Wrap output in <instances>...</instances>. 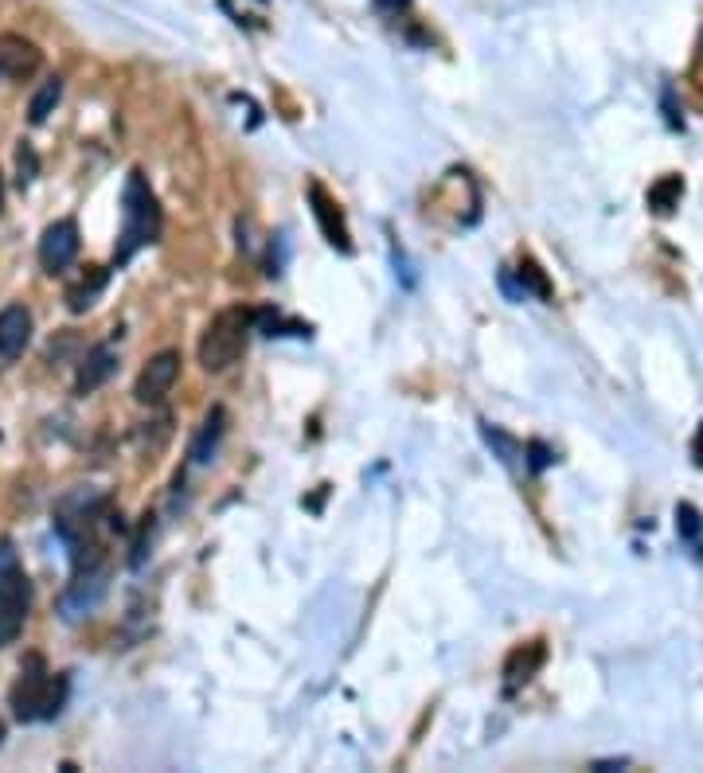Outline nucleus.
Segmentation results:
<instances>
[{"label": "nucleus", "instance_id": "13", "mask_svg": "<svg viewBox=\"0 0 703 773\" xmlns=\"http://www.w3.org/2000/svg\"><path fill=\"white\" fill-rule=\"evenodd\" d=\"M59 98H63V78L59 75H51L44 86L36 90V98H32V106H28V118H32V125H44L51 113H56V106H59Z\"/></svg>", "mask_w": 703, "mask_h": 773}, {"label": "nucleus", "instance_id": "6", "mask_svg": "<svg viewBox=\"0 0 703 773\" xmlns=\"http://www.w3.org/2000/svg\"><path fill=\"white\" fill-rule=\"evenodd\" d=\"M78 246H83V239H78L75 219H56L39 239V266L47 274H63L78 258Z\"/></svg>", "mask_w": 703, "mask_h": 773}, {"label": "nucleus", "instance_id": "1", "mask_svg": "<svg viewBox=\"0 0 703 773\" xmlns=\"http://www.w3.org/2000/svg\"><path fill=\"white\" fill-rule=\"evenodd\" d=\"M12 715L20 723H39V718H56L66 703V676L51 672L44 656H28L20 664V676L9 691Z\"/></svg>", "mask_w": 703, "mask_h": 773}, {"label": "nucleus", "instance_id": "3", "mask_svg": "<svg viewBox=\"0 0 703 773\" xmlns=\"http://www.w3.org/2000/svg\"><path fill=\"white\" fill-rule=\"evenodd\" d=\"M251 328H254L251 309H243V305L219 309L216 317L207 321L204 336H199V348H196L199 367L211 375L227 372V367L246 352V336H251Z\"/></svg>", "mask_w": 703, "mask_h": 773}, {"label": "nucleus", "instance_id": "2", "mask_svg": "<svg viewBox=\"0 0 703 773\" xmlns=\"http://www.w3.org/2000/svg\"><path fill=\"white\" fill-rule=\"evenodd\" d=\"M160 234V207L157 196H153L149 180L141 172H130L122 192V234H118V251H113V262L122 266L130 262L141 246H149Z\"/></svg>", "mask_w": 703, "mask_h": 773}, {"label": "nucleus", "instance_id": "11", "mask_svg": "<svg viewBox=\"0 0 703 773\" xmlns=\"http://www.w3.org/2000/svg\"><path fill=\"white\" fill-rule=\"evenodd\" d=\"M227 434V410L223 407H211L204 414V426L196 430V438H192V449H187V457H192V466H207L211 457H216L219 442H223Z\"/></svg>", "mask_w": 703, "mask_h": 773}, {"label": "nucleus", "instance_id": "4", "mask_svg": "<svg viewBox=\"0 0 703 773\" xmlns=\"http://www.w3.org/2000/svg\"><path fill=\"white\" fill-rule=\"evenodd\" d=\"M32 609V582L20 567V555L12 540H0V649L24 633Z\"/></svg>", "mask_w": 703, "mask_h": 773}, {"label": "nucleus", "instance_id": "18", "mask_svg": "<svg viewBox=\"0 0 703 773\" xmlns=\"http://www.w3.org/2000/svg\"><path fill=\"white\" fill-rule=\"evenodd\" d=\"M0 742H4V727H0Z\"/></svg>", "mask_w": 703, "mask_h": 773}, {"label": "nucleus", "instance_id": "14", "mask_svg": "<svg viewBox=\"0 0 703 773\" xmlns=\"http://www.w3.org/2000/svg\"><path fill=\"white\" fill-rule=\"evenodd\" d=\"M680 196H684V180H680V177H665L660 184L653 188V192H649V204H653V212L668 215Z\"/></svg>", "mask_w": 703, "mask_h": 773}, {"label": "nucleus", "instance_id": "5", "mask_svg": "<svg viewBox=\"0 0 703 773\" xmlns=\"http://www.w3.org/2000/svg\"><path fill=\"white\" fill-rule=\"evenodd\" d=\"M180 379V352H160L153 355L149 364L141 367L137 383H133V399L141 402V407H157V402H165L172 395V387H177Z\"/></svg>", "mask_w": 703, "mask_h": 773}, {"label": "nucleus", "instance_id": "15", "mask_svg": "<svg viewBox=\"0 0 703 773\" xmlns=\"http://www.w3.org/2000/svg\"><path fill=\"white\" fill-rule=\"evenodd\" d=\"M36 172H39V157H36V149H32L28 141H20V145H16V184H20V188H32V180H36Z\"/></svg>", "mask_w": 703, "mask_h": 773}, {"label": "nucleus", "instance_id": "9", "mask_svg": "<svg viewBox=\"0 0 703 773\" xmlns=\"http://www.w3.org/2000/svg\"><path fill=\"white\" fill-rule=\"evenodd\" d=\"M102 594H106V570H90V567H86V575H78L75 587L63 594V617H71V621H75V617L90 614V609L102 602Z\"/></svg>", "mask_w": 703, "mask_h": 773}, {"label": "nucleus", "instance_id": "16", "mask_svg": "<svg viewBox=\"0 0 703 773\" xmlns=\"http://www.w3.org/2000/svg\"><path fill=\"white\" fill-rule=\"evenodd\" d=\"M676 523H680V535H684V540L700 543L703 523H700V512H695L692 504H680V508H676Z\"/></svg>", "mask_w": 703, "mask_h": 773}, {"label": "nucleus", "instance_id": "17", "mask_svg": "<svg viewBox=\"0 0 703 773\" xmlns=\"http://www.w3.org/2000/svg\"><path fill=\"white\" fill-rule=\"evenodd\" d=\"M0 207H4V177H0Z\"/></svg>", "mask_w": 703, "mask_h": 773}, {"label": "nucleus", "instance_id": "10", "mask_svg": "<svg viewBox=\"0 0 703 773\" xmlns=\"http://www.w3.org/2000/svg\"><path fill=\"white\" fill-rule=\"evenodd\" d=\"M113 367H118V355H113L110 345H98L90 348V352L83 355V364H78V375H75V395H90L98 391L106 379L113 375Z\"/></svg>", "mask_w": 703, "mask_h": 773}, {"label": "nucleus", "instance_id": "8", "mask_svg": "<svg viewBox=\"0 0 703 773\" xmlns=\"http://www.w3.org/2000/svg\"><path fill=\"white\" fill-rule=\"evenodd\" d=\"M32 340V313L24 305L0 309V364H12L24 355Z\"/></svg>", "mask_w": 703, "mask_h": 773}, {"label": "nucleus", "instance_id": "12", "mask_svg": "<svg viewBox=\"0 0 703 773\" xmlns=\"http://www.w3.org/2000/svg\"><path fill=\"white\" fill-rule=\"evenodd\" d=\"M106 289V270L102 266H86V274L75 281V286H66V309L71 313H86V309L98 301V293Z\"/></svg>", "mask_w": 703, "mask_h": 773}, {"label": "nucleus", "instance_id": "7", "mask_svg": "<svg viewBox=\"0 0 703 773\" xmlns=\"http://www.w3.org/2000/svg\"><path fill=\"white\" fill-rule=\"evenodd\" d=\"M39 67H44V51H39L32 39L12 36V32L0 36V75L16 78V83H28Z\"/></svg>", "mask_w": 703, "mask_h": 773}]
</instances>
